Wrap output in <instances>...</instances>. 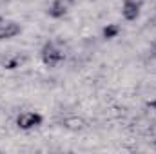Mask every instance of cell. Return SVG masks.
I'll use <instances>...</instances> for the list:
<instances>
[{
    "label": "cell",
    "mask_w": 156,
    "mask_h": 154,
    "mask_svg": "<svg viewBox=\"0 0 156 154\" xmlns=\"http://www.w3.org/2000/svg\"><path fill=\"white\" fill-rule=\"evenodd\" d=\"M145 116L151 121H156V100L147 102V105H145Z\"/></svg>",
    "instance_id": "cell-9"
},
{
    "label": "cell",
    "mask_w": 156,
    "mask_h": 154,
    "mask_svg": "<svg viewBox=\"0 0 156 154\" xmlns=\"http://www.w3.org/2000/svg\"><path fill=\"white\" fill-rule=\"evenodd\" d=\"M122 16H123L125 20L133 22V20H136V18L140 16V7H138V5H133V4L123 2V7H122Z\"/></svg>",
    "instance_id": "cell-7"
},
{
    "label": "cell",
    "mask_w": 156,
    "mask_h": 154,
    "mask_svg": "<svg viewBox=\"0 0 156 154\" xmlns=\"http://www.w3.org/2000/svg\"><path fill=\"white\" fill-rule=\"evenodd\" d=\"M120 31H122V29H120L118 24H107V26L102 29V37H104V40H113L120 35Z\"/></svg>",
    "instance_id": "cell-8"
},
{
    "label": "cell",
    "mask_w": 156,
    "mask_h": 154,
    "mask_svg": "<svg viewBox=\"0 0 156 154\" xmlns=\"http://www.w3.org/2000/svg\"><path fill=\"white\" fill-rule=\"evenodd\" d=\"M62 125L67 131H82V129H85L87 123H85V120L82 116H66L62 120Z\"/></svg>",
    "instance_id": "cell-5"
},
{
    "label": "cell",
    "mask_w": 156,
    "mask_h": 154,
    "mask_svg": "<svg viewBox=\"0 0 156 154\" xmlns=\"http://www.w3.org/2000/svg\"><path fill=\"white\" fill-rule=\"evenodd\" d=\"M154 9H156V7H154Z\"/></svg>",
    "instance_id": "cell-13"
},
{
    "label": "cell",
    "mask_w": 156,
    "mask_h": 154,
    "mask_svg": "<svg viewBox=\"0 0 156 154\" xmlns=\"http://www.w3.org/2000/svg\"><path fill=\"white\" fill-rule=\"evenodd\" d=\"M153 54H156V40L153 42Z\"/></svg>",
    "instance_id": "cell-11"
},
{
    "label": "cell",
    "mask_w": 156,
    "mask_h": 154,
    "mask_svg": "<svg viewBox=\"0 0 156 154\" xmlns=\"http://www.w3.org/2000/svg\"><path fill=\"white\" fill-rule=\"evenodd\" d=\"M42 121H44L42 114L33 113V111L20 113L18 118H16V125H18V129H22V131H31V129H35V127L42 125Z\"/></svg>",
    "instance_id": "cell-2"
},
{
    "label": "cell",
    "mask_w": 156,
    "mask_h": 154,
    "mask_svg": "<svg viewBox=\"0 0 156 154\" xmlns=\"http://www.w3.org/2000/svg\"><path fill=\"white\" fill-rule=\"evenodd\" d=\"M123 2H127V4H133V5H138V7H142L145 0H123Z\"/></svg>",
    "instance_id": "cell-10"
},
{
    "label": "cell",
    "mask_w": 156,
    "mask_h": 154,
    "mask_svg": "<svg viewBox=\"0 0 156 154\" xmlns=\"http://www.w3.org/2000/svg\"><path fill=\"white\" fill-rule=\"evenodd\" d=\"M2 22H4V18H2V16H0V24H2Z\"/></svg>",
    "instance_id": "cell-12"
},
{
    "label": "cell",
    "mask_w": 156,
    "mask_h": 154,
    "mask_svg": "<svg viewBox=\"0 0 156 154\" xmlns=\"http://www.w3.org/2000/svg\"><path fill=\"white\" fill-rule=\"evenodd\" d=\"M20 31H22L20 24L11 22V20H4V22L0 24V40L15 38L16 35H20Z\"/></svg>",
    "instance_id": "cell-4"
},
{
    "label": "cell",
    "mask_w": 156,
    "mask_h": 154,
    "mask_svg": "<svg viewBox=\"0 0 156 154\" xmlns=\"http://www.w3.org/2000/svg\"><path fill=\"white\" fill-rule=\"evenodd\" d=\"M73 4H75V0H53V4L49 5L47 13H49L51 18H62L73 7Z\"/></svg>",
    "instance_id": "cell-3"
},
{
    "label": "cell",
    "mask_w": 156,
    "mask_h": 154,
    "mask_svg": "<svg viewBox=\"0 0 156 154\" xmlns=\"http://www.w3.org/2000/svg\"><path fill=\"white\" fill-rule=\"evenodd\" d=\"M24 62H26V56L11 54V56H4V58H2V67H5V69H16V67H20Z\"/></svg>",
    "instance_id": "cell-6"
},
{
    "label": "cell",
    "mask_w": 156,
    "mask_h": 154,
    "mask_svg": "<svg viewBox=\"0 0 156 154\" xmlns=\"http://www.w3.org/2000/svg\"><path fill=\"white\" fill-rule=\"evenodd\" d=\"M66 58V47L60 42H47L42 47V60L45 65L55 67L58 62H62Z\"/></svg>",
    "instance_id": "cell-1"
}]
</instances>
